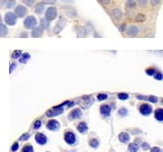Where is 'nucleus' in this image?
Instances as JSON below:
<instances>
[{"label":"nucleus","mask_w":163,"mask_h":152,"mask_svg":"<svg viewBox=\"0 0 163 152\" xmlns=\"http://www.w3.org/2000/svg\"><path fill=\"white\" fill-rule=\"evenodd\" d=\"M68 103H70V102H65L62 103L61 105H58V106L54 107L52 110H50V111H48V112H46V116L49 117V118H52V117H55V116H57V115L62 114V113L64 112V108H63V106L65 105V104H68Z\"/></svg>","instance_id":"obj_1"},{"label":"nucleus","mask_w":163,"mask_h":152,"mask_svg":"<svg viewBox=\"0 0 163 152\" xmlns=\"http://www.w3.org/2000/svg\"><path fill=\"white\" fill-rule=\"evenodd\" d=\"M36 24H37V21H36L35 17L33 16V15L27 16V17L25 18L24 22V27L27 28V29L34 28V27L36 26Z\"/></svg>","instance_id":"obj_2"},{"label":"nucleus","mask_w":163,"mask_h":152,"mask_svg":"<svg viewBox=\"0 0 163 152\" xmlns=\"http://www.w3.org/2000/svg\"><path fill=\"white\" fill-rule=\"evenodd\" d=\"M57 15V10L55 7L54 6H50L47 8L46 12H45V18L49 21H52L54 20Z\"/></svg>","instance_id":"obj_3"},{"label":"nucleus","mask_w":163,"mask_h":152,"mask_svg":"<svg viewBox=\"0 0 163 152\" xmlns=\"http://www.w3.org/2000/svg\"><path fill=\"white\" fill-rule=\"evenodd\" d=\"M5 22L9 25H15L16 23V15L13 13H6L5 15Z\"/></svg>","instance_id":"obj_4"},{"label":"nucleus","mask_w":163,"mask_h":152,"mask_svg":"<svg viewBox=\"0 0 163 152\" xmlns=\"http://www.w3.org/2000/svg\"><path fill=\"white\" fill-rule=\"evenodd\" d=\"M140 112L144 116H149L152 112V107L150 104L143 103L140 106Z\"/></svg>","instance_id":"obj_5"},{"label":"nucleus","mask_w":163,"mask_h":152,"mask_svg":"<svg viewBox=\"0 0 163 152\" xmlns=\"http://www.w3.org/2000/svg\"><path fill=\"white\" fill-rule=\"evenodd\" d=\"M64 141H65V142H66L67 144H69V145H73V144H75V142H76V137H75L74 133L68 131V132H66V133L64 134Z\"/></svg>","instance_id":"obj_6"},{"label":"nucleus","mask_w":163,"mask_h":152,"mask_svg":"<svg viewBox=\"0 0 163 152\" xmlns=\"http://www.w3.org/2000/svg\"><path fill=\"white\" fill-rule=\"evenodd\" d=\"M46 127L48 130L50 131H56L60 129V123L55 121V120H51L47 122L46 124Z\"/></svg>","instance_id":"obj_7"},{"label":"nucleus","mask_w":163,"mask_h":152,"mask_svg":"<svg viewBox=\"0 0 163 152\" xmlns=\"http://www.w3.org/2000/svg\"><path fill=\"white\" fill-rule=\"evenodd\" d=\"M92 102H93V99H92V97L85 96V97H83V98L79 99L78 104H80V105H81V106L84 109V107H85V105H84V104H86V107L88 108V107H90V106H91Z\"/></svg>","instance_id":"obj_8"},{"label":"nucleus","mask_w":163,"mask_h":152,"mask_svg":"<svg viewBox=\"0 0 163 152\" xmlns=\"http://www.w3.org/2000/svg\"><path fill=\"white\" fill-rule=\"evenodd\" d=\"M81 117H82V112L80 109H74L69 114V120L70 121L77 120V119H80Z\"/></svg>","instance_id":"obj_9"},{"label":"nucleus","mask_w":163,"mask_h":152,"mask_svg":"<svg viewBox=\"0 0 163 152\" xmlns=\"http://www.w3.org/2000/svg\"><path fill=\"white\" fill-rule=\"evenodd\" d=\"M64 25H65V20H64V18H61V19L58 21V23L56 24V25H55V27H54V33L55 34H59V33L63 30V28L64 27Z\"/></svg>","instance_id":"obj_10"},{"label":"nucleus","mask_w":163,"mask_h":152,"mask_svg":"<svg viewBox=\"0 0 163 152\" xmlns=\"http://www.w3.org/2000/svg\"><path fill=\"white\" fill-rule=\"evenodd\" d=\"M35 141L39 144V145H44L47 142V138L44 134L43 133H37L35 135Z\"/></svg>","instance_id":"obj_11"},{"label":"nucleus","mask_w":163,"mask_h":152,"mask_svg":"<svg viewBox=\"0 0 163 152\" xmlns=\"http://www.w3.org/2000/svg\"><path fill=\"white\" fill-rule=\"evenodd\" d=\"M111 111H112L111 107H110L109 105H106V104L102 105L101 108H100L101 114H102L103 117H109L110 114H111Z\"/></svg>","instance_id":"obj_12"},{"label":"nucleus","mask_w":163,"mask_h":152,"mask_svg":"<svg viewBox=\"0 0 163 152\" xmlns=\"http://www.w3.org/2000/svg\"><path fill=\"white\" fill-rule=\"evenodd\" d=\"M15 15H16L17 16L23 17L24 15H25L27 10H26V8H25L24 6H23V5H18V6H16V8L15 9Z\"/></svg>","instance_id":"obj_13"},{"label":"nucleus","mask_w":163,"mask_h":152,"mask_svg":"<svg viewBox=\"0 0 163 152\" xmlns=\"http://www.w3.org/2000/svg\"><path fill=\"white\" fill-rule=\"evenodd\" d=\"M64 13L67 15V16L71 17V18H74L76 16V12L75 10L73 8V7H67V6H64Z\"/></svg>","instance_id":"obj_14"},{"label":"nucleus","mask_w":163,"mask_h":152,"mask_svg":"<svg viewBox=\"0 0 163 152\" xmlns=\"http://www.w3.org/2000/svg\"><path fill=\"white\" fill-rule=\"evenodd\" d=\"M77 131H78L79 132L83 133V134L86 133L87 131H88V126H87V124H86L85 122H80V123L78 124V126H77Z\"/></svg>","instance_id":"obj_15"},{"label":"nucleus","mask_w":163,"mask_h":152,"mask_svg":"<svg viewBox=\"0 0 163 152\" xmlns=\"http://www.w3.org/2000/svg\"><path fill=\"white\" fill-rule=\"evenodd\" d=\"M138 33H139V29L135 25H131L127 30V34L131 36H135Z\"/></svg>","instance_id":"obj_16"},{"label":"nucleus","mask_w":163,"mask_h":152,"mask_svg":"<svg viewBox=\"0 0 163 152\" xmlns=\"http://www.w3.org/2000/svg\"><path fill=\"white\" fill-rule=\"evenodd\" d=\"M112 16H113L116 20H121L122 17V11H121L119 8H114V9L112 11Z\"/></svg>","instance_id":"obj_17"},{"label":"nucleus","mask_w":163,"mask_h":152,"mask_svg":"<svg viewBox=\"0 0 163 152\" xmlns=\"http://www.w3.org/2000/svg\"><path fill=\"white\" fill-rule=\"evenodd\" d=\"M119 140L122 143H127L130 141V135L128 133H126V132H122L119 135Z\"/></svg>","instance_id":"obj_18"},{"label":"nucleus","mask_w":163,"mask_h":152,"mask_svg":"<svg viewBox=\"0 0 163 152\" xmlns=\"http://www.w3.org/2000/svg\"><path fill=\"white\" fill-rule=\"evenodd\" d=\"M154 116L157 121L163 122V109H157L154 112Z\"/></svg>","instance_id":"obj_19"},{"label":"nucleus","mask_w":163,"mask_h":152,"mask_svg":"<svg viewBox=\"0 0 163 152\" xmlns=\"http://www.w3.org/2000/svg\"><path fill=\"white\" fill-rule=\"evenodd\" d=\"M43 34V28L42 27H35L34 28V30L32 31V36L36 38V37H40Z\"/></svg>","instance_id":"obj_20"},{"label":"nucleus","mask_w":163,"mask_h":152,"mask_svg":"<svg viewBox=\"0 0 163 152\" xmlns=\"http://www.w3.org/2000/svg\"><path fill=\"white\" fill-rule=\"evenodd\" d=\"M44 4H42V3H40V4H38V5H36V6H35V13L36 14H38V15H41L44 11Z\"/></svg>","instance_id":"obj_21"},{"label":"nucleus","mask_w":163,"mask_h":152,"mask_svg":"<svg viewBox=\"0 0 163 152\" xmlns=\"http://www.w3.org/2000/svg\"><path fill=\"white\" fill-rule=\"evenodd\" d=\"M129 152H137L139 150V146L136 143H131L128 147Z\"/></svg>","instance_id":"obj_22"},{"label":"nucleus","mask_w":163,"mask_h":152,"mask_svg":"<svg viewBox=\"0 0 163 152\" xmlns=\"http://www.w3.org/2000/svg\"><path fill=\"white\" fill-rule=\"evenodd\" d=\"M29 59H30V54H29L28 53H24L22 55V57L20 58V63H25Z\"/></svg>","instance_id":"obj_23"},{"label":"nucleus","mask_w":163,"mask_h":152,"mask_svg":"<svg viewBox=\"0 0 163 152\" xmlns=\"http://www.w3.org/2000/svg\"><path fill=\"white\" fill-rule=\"evenodd\" d=\"M146 19H147V17H146V15H143V14H139V15L136 16V18H135L136 22H138V23H142V22H144Z\"/></svg>","instance_id":"obj_24"},{"label":"nucleus","mask_w":163,"mask_h":152,"mask_svg":"<svg viewBox=\"0 0 163 152\" xmlns=\"http://www.w3.org/2000/svg\"><path fill=\"white\" fill-rule=\"evenodd\" d=\"M89 145H90L92 148L96 149V148H98V147H99V141H98V140H96V139H93V140H91V141H90Z\"/></svg>","instance_id":"obj_25"},{"label":"nucleus","mask_w":163,"mask_h":152,"mask_svg":"<svg viewBox=\"0 0 163 152\" xmlns=\"http://www.w3.org/2000/svg\"><path fill=\"white\" fill-rule=\"evenodd\" d=\"M41 27L43 29H47L49 27V20H47L46 18L42 19L41 20Z\"/></svg>","instance_id":"obj_26"},{"label":"nucleus","mask_w":163,"mask_h":152,"mask_svg":"<svg viewBox=\"0 0 163 152\" xmlns=\"http://www.w3.org/2000/svg\"><path fill=\"white\" fill-rule=\"evenodd\" d=\"M126 6L128 8H134L136 6V2L134 0H127L126 2Z\"/></svg>","instance_id":"obj_27"},{"label":"nucleus","mask_w":163,"mask_h":152,"mask_svg":"<svg viewBox=\"0 0 163 152\" xmlns=\"http://www.w3.org/2000/svg\"><path fill=\"white\" fill-rule=\"evenodd\" d=\"M0 29H1V36H5L6 34H7V28L5 24H2L0 25Z\"/></svg>","instance_id":"obj_28"},{"label":"nucleus","mask_w":163,"mask_h":152,"mask_svg":"<svg viewBox=\"0 0 163 152\" xmlns=\"http://www.w3.org/2000/svg\"><path fill=\"white\" fill-rule=\"evenodd\" d=\"M127 113H128V111H127V109H125V108H122V109H120V110H119V112H118V114H119L121 117H124V116H126V115H127Z\"/></svg>","instance_id":"obj_29"},{"label":"nucleus","mask_w":163,"mask_h":152,"mask_svg":"<svg viewBox=\"0 0 163 152\" xmlns=\"http://www.w3.org/2000/svg\"><path fill=\"white\" fill-rule=\"evenodd\" d=\"M77 32H78V36H82V37L85 36L86 32H85V29L83 27H79Z\"/></svg>","instance_id":"obj_30"},{"label":"nucleus","mask_w":163,"mask_h":152,"mask_svg":"<svg viewBox=\"0 0 163 152\" xmlns=\"http://www.w3.org/2000/svg\"><path fill=\"white\" fill-rule=\"evenodd\" d=\"M22 152H34V149L31 145H26L23 148Z\"/></svg>","instance_id":"obj_31"},{"label":"nucleus","mask_w":163,"mask_h":152,"mask_svg":"<svg viewBox=\"0 0 163 152\" xmlns=\"http://www.w3.org/2000/svg\"><path fill=\"white\" fill-rule=\"evenodd\" d=\"M118 98L120 99V100H127L128 98H129V94H127V93H124V92H121V93H119L118 94Z\"/></svg>","instance_id":"obj_32"},{"label":"nucleus","mask_w":163,"mask_h":152,"mask_svg":"<svg viewBox=\"0 0 163 152\" xmlns=\"http://www.w3.org/2000/svg\"><path fill=\"white\" fill-rule=\"evenodd\" d=\"M41 125H42L41 121H40V120H37V121H34L33 128H34V130H38V129H40Z\"/></svg>","instance_id":"obj_33"},{"label":"nucleus","mask_w":163,"mask_h":152,"mask_svg":"<svg viewBox=\"0 0 163 152\" xmlns=\"http://www.w3.org/2000/svg\"><path fill=\"white\" fill-rule=\"evenodd\" d=\"M15 5V0H7L6 2V7L7 8H12Z\"/></svg>","instance_id":"obj_34"},{"label":"nucleus","mask_w":163,"mask_h":152,"mask_svg":"<svg viewBox=\"0 0 163 152\" xmlns=\"http://www.w3.org/2000/svg\"><path fill=\"white\" fill-rule=\"evenodd\" d=\"M107 98H108V95L105 94V93H100V94H98V96H97V99H98L99 101H104V100H106Z\"/></svg>","instance_id":"obj_35"},{"label":"nucleus","mask_w":163,"mask_h":152,"mask_svg":"<svg viewBox=\"0 0 163 152\" xmlns=\"http://www.w3.org/2000/svg\"><path fill=\"white\" fill-rule=\"evenodd\" d=\"M21 51L20 50H17V51H15L14 53H13V54H12V58L13 59H16V58H18L20 55H21Z\"/></svg>","instance_id":"obj_36"},{"label":"nucleus","mask_w":163,"mask_h":152,"mask_svg":"<svg viewBox=\"0 0 163 152\" xmlns=\"http://www.w3.org/2000/svg\"><path fill=\"white\" fill-rule=\"evenodd\" d=\"M146 73L148 75H154L156 73V70L154 68H150V69H147L146 70Z\"/></svg>","instance_id":"obj_37"},{"label":"nucleus","mask_w":163,"mask_h":152,"mask_svg":"<svg viewBox=\"0 0 163 152\" xmlns=\"http://www.w3.org/2000/svg\"><path fill=\"white\" fill-rule=\"evenodd\" d=\"M29 138H30V134H29V133H24V134H23V135L19 138V140L22 141H27Z\"/></svg>","instance_id":"obj_38"},{"label":"nucleus","mask_w":163,"mask_h":152,"mask_svg":"<svg viewBox=\"0 0 163 152\" xmlns=\"http://www.w3.org/2000/svg\"><path fill=\"white\" fill-rule=\"evenodd\" d=\"M154 78H155L156 80L161 81V80H163V74L161 73H156L154 74Z\"/></svg>","instance_id":"obj_39"},{"label":"nucleus","mask_w":163,"mask_h":152,"mask_svg":"<svg viewBox=\"0 0 163 152\" xmlns=\"http://www.w3.org/2000/svg\"><path fill=\"white\" fill-rule=\"evenodd\" d=\"M148 101H150L152 103H157L158 102V98L155 97V96H150V97H148Z\"/></svg>","instance_id":"obj_40"},{"label":"nucleus","mask_w":163,"mask_h":152,"mask_svg":"<svg viewBox=\"0 0 163 152\" xmlns=\"http://www.w3.org/2000/svg\"><path fill=\"white\" fill-rule=\"evenodd\" d=\"M26 5H28V6H32L33 5H34V0H22Z\"/></svg>","instance_id":"obj_41"},{"label":"nucleus","mask_w":163,"mask_h":152,"mask_svg":"<svg viewBox=\"0 0 163 152\" xmlns=\"http://www.w3.org/2000/svg\"><path fill=\"white\" fill-rule=\"evenodd\" d=\"M18 148H19V145H18V143L17 142H15L14 144H13V146H12V148H11V150L12 151H16L17 150H18Z\"/></svg>","instance_id":"obj_42"},{"label":"nucleus","mask_w":163,"mask_h":152,"mask_svg":"<svg viewBox=\"0 0 163 152\" xmlns=\"http://www.w3.org/2000/svg\"><path fill=\"white\" fill-rule=\"evenodd\" d=\"M142 148L144 150H150V149H151L149 143H142Z\"/></svg>","instance_id":"obj_43"},{"label":"nucleus","mask_w":163,"mask_h":152,"mask_svg":"<svg viewBox=\"0 0 163 152\" xmlns=\"http://www.w3.org/2000/svg\"><path fill=\"white\" fill-rule=\"evenodd\" d=\"M138 1H139V5L142 7L147 5V0H138Z\"/></svg>","instance_id":"obj_44"},{"label":"nucleus","mask_w":163,"mask_h":152,"mask_svg":"<svg viewBox=\"0 0 163 152\" xmlns=\"http://www.w3.org/2000/svg\"><path fill=\"white\" fill-rule=\"evenodd\" d=\"M161 0H151V4L155 6V5H158L161 3Z\"/></svg>","instance_id":"obj_45"},{"label":"nucleus","mask_w":163,"mask_h":152,"mask_svg":"<svg viewBox=\"0 0 163 152\" xmlns=\"http://www.w3.org/2000/svg\"><path fill=\"white\" fill-rule=\"evenodd\" d=\"M15 66H16V65H15V63H11V65H10V69H9V73H12V72L14 71V69L15 68Z\"/></svg>","instance_id":"obj_46"},{"label":"nucleus","mask_w":163,"mask_h":152,"mask_svg":"<svg viewBox=\"0 0 163 152\" xmlns=\"http://www.w3.org/2000/svg\"><path fill=\"white\" fill-rule=\"evenodd\" d=\"M151 152H161V149H160V148H158V147H154V148H152V149L151 150Z\"/></svg>","instance_id":"obj_47"},{"label":"nucleus","mask_w":163,"mask_h":152,"mask_svg":"<svg viewBox=\"0 0 163 152\" xmlns=\"http://www.w3.org/2000/svg\"><path fill=\"white\" fill-rule=\"evenodd\" d=\"M44 1L46 4H54L56 2V0H44Z\"/></svg>","instance_id":"obj_48"},{"label":"nucleus","mask_w":163,"mask_h":152,"mask_svg":"<svg viewBox=\"0 0 163 152\" xmlns=\"http://www.w3.org/2000/svg\"><path fill=\"white\" fill-rule=\"evenodd\" d=\"M101 3H103V4H105V5H107V4H109L110 3V0H99Z\"/></svg>","instance_id":"obj_49"},{"label":"nucleus","mask_w":163,"mask_h":152,"mask_svg":"<svg viewBox=\"0 0 163 152\" xmlns=\"http://www.w3.org/2000/svg\"><path fill=\"white\" fill-rule=\"evenodd\" d=\"M125 27H126V24H122V25L121 26V28H120L121 32H122V31L124 30V28H125Z\"/></svg>","instance_id":"obj_50"},{"label":"nucleus","mask_w":163,"mask_h":152,"mask_svg":"<svg viewBox=\"0 0 163 152\" xmlns=\"http://www.w3.org/2000/svg\"><path fill=\"white\" fill-rule=\"evenodd\" d=\"M75 104V102H70V104L68 105V107H72V106H73Z\"/></svg>","instance_id":"obj_51"}]
</instances>
